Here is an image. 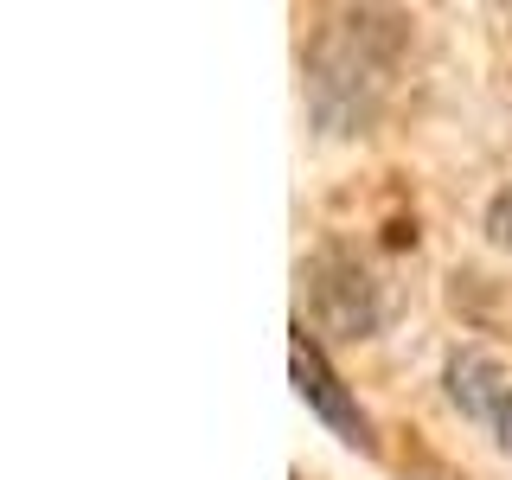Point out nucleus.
<instances>
[{"label": "nucleus", "mask_w": 512, "mask_h": 480, "mask_svg": "<svg viewBox=\"0 0 512 480\" xmlns=\"http://www.w3.org/2000/svg\"><path fill=\"white\" fill-rule=\"evenodd\" d=\"M288 372H295V391H301V404H308L320 423L333 429L340 442L352 448H372V423H365V410L352 404V391L340 378H333V365L320 359V346L308 340V327H295L288 333Z\"/></svg>", "instance_id": "20e7f679"}, {"label": "nucleus", "mask_w": 512, "mask_h": 480, "mask_svg": "<svg viewBox=\"0 0 512 480\" xmlns=\"http://www.w3.org/2000/svg\"><path fill=\"white\" fill-rule=\"evenodd\" d=\"M301 282H308L314 320L340 340H372L378 320H384V295L372 282V269L346 250H320L314 263H301Z\"/></svg>", "instance_id": "f03ea898"}, {"label": "nucleus", "mask_w": 512, "mask_h": 480, "mask_svg": "<svg viewBox=\"0 0 512 480\" xmlns=\"http://www.w3.org/2000/svg\"><path fill=\"white\" fill-rule=\"evenodd\" d=\"M442 384H448V404L468 416L474 429H487V436L512 455V365L500 359V352L461 346L455 359H448Z\"/></svg>", "instance_id": "7ed1b4c3"}, {"label": "nucleus", "mask_w": 512, "mask_h": 480, "mask_svg": "<svg viewBox=\"0 0 512 480\" xmlns=\"http://www.w3.org/2000/svg\"><path fill=\"white\" fill-rule=\"evenodd\" d=\"M487 237H493L500 250H512V186L493 192V205H487Z\"/></svg>", "instance_id": "39448f33"}, {"label": "nucleus", "mask_w": 512, "mask_h": 480, "mask_svg": "<svg viewBox=\"0 0 512 480\" xmlns=\"http://www.w3.org/2000/svg\"><path fill=\"white\" fill-rule=\"evenodd\" d=\"M397 58H404V20L397 13H372V7L333 13L308 52V109L320 116V128L352 135V128L372 122L397 77Z\"/></svg>", "instance_id": "f257e3e1"}]
</instances>
